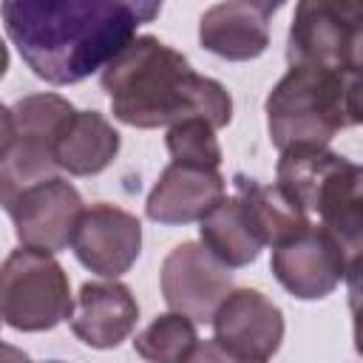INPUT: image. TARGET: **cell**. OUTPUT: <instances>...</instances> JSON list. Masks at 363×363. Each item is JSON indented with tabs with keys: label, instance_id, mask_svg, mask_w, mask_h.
<instances>
[{
	"label": "cell",
	"instance_id": "1",
	"mask_svg": "<svg viewBox=\"0 0 363 363\" xmlns=\"http://www.w3.org/2000/svg\"><path fill=\"white\" fill-rule=\"evenodd\" d=\"M159 11V3L145 0L0 3L6 34L26 65L51 85H71L105 68Z\"/></svg>",
	"mask_w": 363,
	"mask_h": 363
},
{
	"label": "cell",
	"instance_id": "2",
	"mask_svg": "<svg viewBox=\"0 0 363 363\" xmlns=\"http://www.w3.org/2000/svg\"><path fill=\"white\" fill-rule=\"evenodd\" d=\"M102 91L111 111L130 128H170L182 119H204L213 130L230 125L233 96L210 77L190 68L187 57L153 34L133 37L105 68Z\"/></svg>",
	"mask_w": 363,
	"mask_h": 363
},
{
	"label": "cell",
	"instance_id": "3",
	"mask_svg": "<svg viewBox=\"0 0 363 363\" xmlns=\"http://www.w3.org/2000/svg\"><path fill=\"white\" fill-rule=\"evenodd\" d=\"M360 71L289 65L267 96V128L278 150L326 147L343 128L360 122Z\"/></svg>",
	"mask_w": 363,
	"mask_h": 363
},
{
	"label": "cell",
	"instance_id": "4",
	"mask_svg": "<svg viewBox=\"0 0 363 363\" xmlns=\"http://www.w3.org/2000/svg\"><path fill=\"white\" fill-rule=\"evenodd\" d=\"M11 116L14 145L0 162V207L6 213L26 190L57 176L54 142L74 116V105L60 94H28L14 102Z\"/></svg>",
	"mask_w": 363,
	"mask_h": 363
},
{
	"label": "cell",
	"instance_id": "5",
	"mask_svg": "<svg viewBox=\"0 0 363 363\" xmlns=\"http://www.w3.org/2000/svg\"><path fill=\"white\" fill-rule=\"evenodd\" d=\"M74 312L62 264L43 250L20 247L0 264V318L17 332H48Z\"/></svg>",
	"mask_w": 363,
	"mask_h": 363
},
{
	"label": "cell",
	"instance_id": "6",
	"mask_svg": "<svg viewBox=\"0 0 363 363\" xmlns=\"http://www.w3.org/2000/svg\"><path fill=\"white\" fill-rule=\"evenodd\" d=\"M363 9L337 0H303L286 37V62L323 71H360Z\"/></svg>",
	"mask_w": 363,
	"mask_h": 363
},
{
	"label": "cell",
	"instance_id": "7",
	"mask_svg": "<svg viewBox=\"0 0 363 363\" xmlns=\"http://www.w3.org/2000/svg\"><path fill=\"white\" fill-rule=\"evenodd\" d=\"M269 267L275 281L292 298L318 301L332 295L340 281L354 272L357 258H352L326 227L309 224L303 233L272 247Z\"/></svg>",
	"mask_w": 363,
	"mask_h": 363
},
{
	"label": "cell",
	"instance_id": "8",
	"mask_svg": "<svg viewBox=\"0 0 363 363\" xmlns=\"http://www.w3.org/2000/svg\"><path fill=\"white\" fill-rule=\"evenodd\" d=\"M159 284L170 312L193 323H210L213 312L233 289V272L199 241H182L164 255Z\"/></svg>",
	"mask_w": 363,
	"mask_h": 363
},
{
	"label": "cell",
	"instance_id": "9",
	"mask_svg": "<svg viewBox=\"0 0 363 363\" xmlns=\"http://www.w3.org/2000/svg\"><path fill=\"white\" fill-rule=\"evenodd\" d=\"M71 250L85 269L116 281L139 258L142 221L116 204H91L77 221Z\"/></svg>",
	"mask_w": 363,
	"mask_h": 363
},
{
	"label": "cell",
	"instance_id": "10",
	"mask_svg": "<svg viewBox=\"0 0 363 363\" xmlns=\"http://www.w3.org/2000/svg\"><path fill=\"white\" fill-rule=\"evenodd\" d=\"M82 210L85 204H82L79 190L68 179L54 176L26 190L11 204L9 216L14 221L20 247H31V250H43L54 255L71 244Z\"/></svg>",
	"mask_w": 363,
	"mask_h": 363
},
{
	"label": "cell",
	"instance_id": "11",
	"mask_svg": "<svg viewBox=\"0 0 363 363\" xmlns=\"http://www.w3.org/2000/svg\"><path fill=\"white\" fill-rule=\"evenodd\" d=\"M210 323L216 340L250 363H269L284 340L281 309L264 292L250 286L230 289V295L213 312Z\"/></svg>",
	"mask_w": 363,
	"mask_h": 363
},
{
	"label": "cell",
	"instance_id": "12",
	"mask_svg": "<svg viewBox=\"0 0 363 363\" xmlns=\"http://www.w3.org/2000/svg\"><path fill=\"white\" fill-rule=\"evenodd\" d=\"M281 3L255 0H227L210 6L199 20V43L230 62H247L267 51L269 45V17Z\"/></svg>",
	"mask_w": 363,
	"mask_h": 363
},
{
	"label": "cell",
	"instance_id": "13",
	"mask_svg": "<svg viewBox=\"0 0 363 363\" xmlns=\"http://www.w3.org/2000/svg\"><path fill=\"white\" fill-rule=\"evenodd\" d=\"M139 320V303L133 292L119 281L82 284L74 312L71 332L91 349H116L130 337Z\"/></svg>",
	"mask_w": 363,
	"mask_h": 363
},
{
	"label": "cell",
	"instance_id": "14",
	"mask_svg": "<svg viewBox=\"0 0 363 363\" xmlns=\"http://www.w3.org/2000/svg\"><path fill=\"white\" fill-rule=\"evenodd\" d=\"M224 190L227 182L218 170L170 162L147 193L145 216L156 224H193L213 210Z\"/></svg>",
	"mask_w": 363,
	"mask_h": 363
},
{
	"label": "cell",
	"instance_id": "15",
	"mask_svg": "<svg viewBox=\"0 0 363 363\" xmlns=\"http://www.w3.org/2000/svg\"><path fill=\"white\" fill-rule=\"evenodd\" d=\"M119 130L99 111H74L54 142V162L68 176H96L119 153Z\"/></svg>",
	"mask_w": 363,
	"mask_h": 363
},
{
	"label": "cell",
	"instance_id": "16",
	"mask_svg": "<svg viewBox=\"0 0 363 363\" xmlns=\"http://www.w3.org/2000/svg\"><path fill=\"white\" fill-rule=\"evenodd\" d=\"M201 247L227 269L252 264L267 247L247 204L238 196H221L213 210L199 221Z\"/></svg>",
	"mask_w": 363,
	"mask_h": 363
},
{
	"label": "cell",
	"instance_id": "17",
	"mask_svg": "<svg viewBox=\"0 0 363 363\" xmlns=\"http://www.w3.org/2000/svg\"><path fill=\"white\" fill-rule=\"evenodd\" d=\"M363 170L354 162H346L318 193L315 210L320 216V227H326L343 250L357 258L360 252V230H363V196H360Z\"/></svg>",
	"mask_w": 363,
	"mask_h": 363
},
{
	"label": "cell",
	"instance_id": "18",
	"mask_svg": "<svg viewBox=\"0 0 363 363\" xmlns=\"http://www.w3.org/2000/svg\"><path fill=\"white\" fill-rule=\"evenodd\" d=\"M235 196L247 204L264 244H284L289 241L292 235L303 233L312 221H309V213L286 193L281 190L278 184H258L255 179H247V176H235Z\"/></svg>",
	"mask_w": 363,
	"mask_h": 363
},
{
	"label": "cell",
	"instance_id": "19",
	"mask_svg": "<svg viewBox=\"0 0 363 363\" xmlns=\"http://www.w3.org/2000/svg\"><path fill=\"white\" fill-rule=\"evenodd\" d=\"M349 159L329 147H289L281 150L275 176L278 187L286 190L306 213L315 210V199L320 187L346 164Z\"/></svg>",
	"mask_w": 363,
	"mask_h": 363
},
{
	"label": "cell",
	"instance_id": "20",
	"mask_svg": "<svg viewBox=\"0 0 363 363\" xmlns=\"http://www.w3.org/2000/svg\"><path fill=\"white\" fill-rule=\"evenodd\" d=\"M199 343L196 323L179 312H164L153 318L136 337L133 349L147 363H184Z\"/></svg>",
	"mask_w": 363,
	"mask_h": 363
},
{
	"label": "cell",
	"instance_id": "21",
	"mask_svg": "<svg viewBox=\"0 0 363 363\" xmlns=\"http://www.w3.org/2000/svg\"><path fill=\"white\" fill-rule=\"evenodd\" d=\"M164 145H167V153L176 164L218 170V164L224 159L221 145L216 139V130L204 119H182V122L170 125Z\"/></svg>",
	"mask_w": 363,
	"mask_h": 363
},
{
	"label": "cell",
	"instance_id": "22",
	"mask_svg": "<svg viewBox=\"0 0 363 363\" xmlns=\"http://www.w3.org/2000/svg\"><path fill=\"white\" fill-rule=\"evenodd\" d=\"M184 363H250V360L227 352L216 337H210V340H199Z\"/></svg>",
	"mask_w": 363,
	"mask_h": 363
},
{
	"label": "cell",
	"instance_id": "23",
	"mask_svg": "<svg viewBox=\"0 0 363 363\" xmlns=\"http://www.w3.org/2000/svg\"><path fill=\"white\" fill-rule=\"evenodd\" d=\"M11 145H14V116H11V108L0 102V162L6 159Z\"/></svg>",
	"mask_w": 363,
	"mask_h": 363
},
{
	"label": "cell",
	"instance_id": "24",
	"mask_svg": "<svg viewBox=\"0 0 363 363\" xmlns=\"http://www.w3.org/2000/svg\"><path fill=\"white\" fill-rule=\"evenodd\" d=\"M0 363H31V360H28V354L23 349L0 340Z\"/></svg>",
	"mask_w": 363,
	"mask_h": 363
},
{
	"label": "cell",
	"instance_id": "25",
	"mask_svg": "<svg viewBox=\"0 0 363 363\" xmlns=\"http://www.w3.org/2000/svg\"><path fill=\"white\" fill-rule=\"evenodd\" d=\"M9 71V48H6V43L0 40V77Z\"/></svg>",
	"mask_w": 363,
	"mask_h": 363
},
{
	"label": "cell",
	"instance_id": "26",
	"mask_svg": "<svg viewBox=\"0 0 363 363\" xmlns=\"http://www.w3.org/2000/svg\"><path fill=\"white\" fill-rule=\"evenodd\" d=\"M48 363H60V360H48Z\"/></svg>",
	"mask_w": 363,
	"mask_h": 363
},
{
	"label": "cell",
	"instance_id": "27",
	"mask_svg": "<svg viewBox=\"0 0 363 363\" xmlns=\"http://www.w3.org/2000/svg\"><path fill=\"white\" fill-rule=\"evenodd\" d=\"M0 323H3V318H0Z\"/></svg>",
	"mask_w": 363,
	"mask_h": 363
}]
</instances>
